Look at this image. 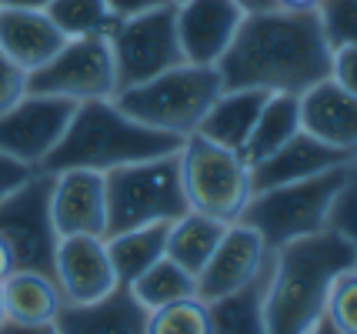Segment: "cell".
Here are the masks:
<instances>
[{
    "mask_svg": "<svg viewBox=\"0 0 357 334\" xmlns=\"http://www.w3.org/2000/svg\"><path fill=\"white\" fill-rule=\"evenodd\" d=\"M181 151V147H177ZM174 154L134 160L104 174L107 191V238L144 224H171L187 214L181 164Z\"/></svg>",
    "mask_w": 357,
    "mask_h": 334,
    "instance_id": "8992f818",
    "label": "cell"
},
{
    "mask_svg": "<svg viewBox=\"0 0 357 334\" xmlns=\"http://www.w3.org/2000/svg\"><path fill=\"white\" fill-rule=\"evenodd\" d=\"M44 14L57 24L63 37L110 33L117 27V17L110 14L107 0H47Z\"/></svg>",
    "mask_w": 357,
    "mask_h": 334,
    "instance_id": "4316f807",
    "label": "cell"
},
{
    "mask_svg": "<svg viewBox=\"0 0 357 334\" xmlns=\"http://www.w3.org/2000/svg\"><path fill=\"white\" fill-rule=\"evenodd\" d=\"M24 94H27V70H20V67L0 50V114L10 111Z\"/></svg>",
    "mask_w": 357,
    "mask_h": 334,
    "instance_id": "1f68e13d",
    "label": "cell"
},
{
    "mask_svg": "<svg viewBox=\"0 0 357 334\" xmlns=\"http://www.w3.org/2000/svg\"><path fill=\"white\" fill-rule=\"evenodd\" d=\"M0 294L3 314L14 324H50L63 308L57 281L37 271H10L0 281Z\"/></svg>",
    "mask_w": 357,
    "mask_h": 334,
    "instance_id": "44dd1931",
    "label": "cell"
},
{
    "mask_svg": "<svg viewBox=\"0 0 357 334\" xmlns=\"http://www.w3.org/2000/svg\"><path fill=\"white\" fill-rule=\"evenodd\" d=\"M0 241L14 257V271H37L54 278L57 227L50 218V174L33 171L20 188L0 201Z\"/></svg>",
    "mask_w": 357,
    "mask_h": 334,
    "instance_id": "9c48e42d",
    "label": "cell"
},
{
    "mask_svg": "<svg viewBox=\"0 0 357 334\" xmlns=\"http://www.w3.org/2000/svg\"><path fill=\"white\" fill-rule=\"evenodd\" d=\"M357 264L334 274L324 298V318L344 334H357Z\"/></svg>",
    "mask_w": 357,
    "mask_h": 334,
    "instance_id": "f546056e",
    "label": "cell"
},
{
    "mask_svg": "<svg viewBox=\"0 0 357 334\" xmlns=\"http://www.w3.org/2000/svg\"><path fill=\"white\" fill-rule=\"evenodd\" d=\"M47 0H0V10H44Z\"/></svg>",
    "mask_w": 357,
    "mask_h": 334,
    "instance_id": "8d00e7d4",
    "label": "cell"
},
{
    "mask_svg": "<svg viewBox=\"0 0 357 334\" xmlns=\"http://www.w3.org/2000/svg\"><path fill=\"white\" fill-rule=\"evenodd\" d=\"M130 294L137 298L147 311H157L164 304H174V301H184V298H197V278L184 271L177 261L164 255L157 264L140 274L137 281H130Z\"/></svg>",
    "mask_w": 357,
    "mask_h": 334,
    "instance_id": "484cf974",
    "label": "cell"
},
{
    "mask_svg": "<svg viewBox=\"0 0 357 334\" xmlns=\"http://www.w3.org/2000/svg\"><path fill=\"white\" fill-rule=\"evenodd\" d=\"M10 271H14V257H10V251H7V244L0 241V281H3Z\"/></svg>",
    "mask_w": 357,
    "mask_h": 334,
    "instance_id": "ab89813d",
    "label": "cell"
},
{
    "mask_svg": "<svg viewBox=\"0 0 357 334\" xmlns=\"http://www.w3.org/2000/svg\"><path fill=\"white\" fill-rule=\"evenodd\" d=\"M0 334H61L57 324H14V321H3L0 324Z\"/></svg>",
    "mask_w": 357,
    "mask_h": 334,
    "instance_id": "d590c367",
    "label": "cell"
},
{
    "mask_svg": "<svg viewBox=\"0 0 357 334\" xmlns=\"http://www.w3.org/2000/svg\"><path fill=\"white\" fill-rule=\"evenodd\" d=\"M224 91L218 67L201 64H177L157 77L124 87L114 94L117 111H124L130 121L144 128L164 130L171 137H190L207 107L214 104Z\"/></svg>",
    "mask_w": 357,
    "mask_h": 334,
    "instance_id": "5b68a950",
    "label": "cell"
},
{
    "mask_svg": "<svg viewBox=\"0 0 357 334\" xmlns=\"http://www.w3.org/2000/svg\"><path fill=\"white\" fill-rule=\"evenodd\" d=\"M227 231V224L218 218H207L201 211H187L177 221H171L167 231V257L177 261L184 271H190L194 278L204 271V264L211 261L214 248L220 244Z\"/></svg>",
    "mask_w": 357,
    "mask_h": 334,
    "instance_id": "cb8c5ba5",
    "label": "cell"
},
{
    "mask_svg": "<svg viewBox=\"0 0 357 334\" xmlns=\"http://www.w3.org/2000/svg\"><path fill=\"white\" fill-rule=\"evenodd\" d=\"M297 130H301V114H297V94H267L264 107L257 114V121H254V130H250L248 144H244V151H241V158L248 160L250 167L257 164V160L271 158L278 147L294 137Z\"/></svg>",
    "mask_w": 357,
    "mask_h": 334,
    "instance_id": "d4e9b609",
    "label": "cell"
},
{
    "mask_svg": "<svg viewBox=\"0 0 357 334\" xmlns=\"http://www.w3.org/2000/svg\"><path fill=\"white\" fill-rule=\"evenodd\" d=\"M50 218L61 238L93 234L107 238V191L97 171H61L50 174Z\"/></svg>",
    "mask_w": 357,
    "mask_h": 334,
    "instance_id": "4fadbf2b",
    "label": "cell"
},
{
    "mask_svg": "<svg viewBox=\"0 0 357 334\" xmlns=\"http://www.w3.org/2000/svg\"><path fill=\"white\" fill-rule=\"evenodd\" d=\"M331 54L314 10H257L244 14L231 47L218 61L224 91L250 87L267 94H301L331 77Z\"/></svg>",
    "mask_w": 357,
    "mask_h": 334,
    "instance_id": "6da1fadb",
    "label": "cell"
},
{
    "mask_svg": "<svg viewBox=\"0 0 357 334\" xmlns=\"http://www.w3.org/2000/svg\"><path fill=\"white\" fill-rule=\"evenodd\" d=\"M177 164L190 211H201L224 224H234L241 218L254 191H250V164L237 151L190 134L181 141Z\"/></svg>",
    "mask_w": 357,
    "mask_h": 334,
    "instance_id": "52a82bcc",
    "label": "cell"
},
{
    "mask_svg": "<svg viewBox=\"0 0 357 334\" xmlns=\"http://www.w3.org/2000/svg\"><path fill=\"white\" fill-rule=\"evenodd\" d=\"M267 257H271V251H267V244L250 224H227V231L214 248L211 261L197 274V298L201 301H218L224 294L244 287L267 264Z\"/></svg>",
    "mask_w": 357,
    "mask_h": 334,
    "instance_id": "9a60e30c",
    "label": "cell"
},
{
    "mask_svg": "<svg viewBox=\"0 0 357 334\" xmlns=\"http://www.w3.org/2000/svg\"><path fill=\"white\" fill-rule=\"evenodd\" d=\"M317 0H274V7H284V10H314Z\"/></svg>",
    "mask_w": 357,
    "mask_h": 334,
    "instance_id": "f35d334b",
    "label": "cell"
},
{
    "mask_svg": "<svg viewBox=\"0 0 357 334\" xmlns=\"http://www.w3.org/2000/svg\"><path fill=\"white\" fill-rule=\"evenodd\" d=\"M267 271H271V257L244 287H237V291L224 294L218 301H207L211 334H267V324H264Z\"/></svg>",
    "mask_w": 357,
    "mask_h": 334,
    "instance_id": "7402d4cb",
    "label": "cell"
},
{
    "mask_svg": "<svg viewBox=\"0 0 357 334\" xmlns=\"http://www.w3.org/2000/svg\"><path fill=\"white\" fill-rule=\"evenodd\" d=\"M177 147H181V137L130 121L124 111H117L114 100H84L74 107V117L63 130L61 144L47 154L37 171L61 174V171L80 167V171L107 174L114 167H124L134 160L174 154Z\"/></svg>",
    "mask_w": 357,
    "mask_h": 334,
    "instance_id": "3957f363",
    "label": "cell"
},
{
    "mask_svg": "<svg viewBox=\"0 0 357 334\" xmlns=\"http://www.w3.org/2000/svg\"><path fill=\"white\" fill-rule=\"evenodd\" d=\"M167 231H171V224H144V227H130V231L104 238L107 257L121 284L137 281L151 264H157L167 255Z\"/></svg>",
    "mask_w": 357,
    "mask_h": 334,
    "instance_id": "603a6c76",
    "label": "cell"
},
{
    "mask_svg": "<svg viewBox=\"0 0 357 334\" xmlns=\"http://www.w3.org/2000/svg\"><path fill=\"white\" fill-rule=\"evenodd\" d=\"M244 14H257V10H271L274 7V0H234Z\"/></svg>",
    "mask_w": 357,
    "mask_h": 334,
    "instance_id": "74e56055",
    "label": "cell"
},
{
    "mask_svg": "<svg viewBox=\"0 0 357 334\" xmlns=\"http://www.w3.org/2000/svg\"><path fill=\"white\" fill-rule=\"evenodd\" d=\"M31 174H33V167L20 164V160H14L10 154H3V151H0V201L14 191V188H20Z\"/></svg>",
    "mask_w": 357,
    "mask_h": 334,
    "instance_id": "836d02e7",
    "label": "cell"
},
{
    "mask_svg": "<svg viewBox=\"0 0 357 334\" xmlns=\"http://www.w3.org/2000/svg\"><path fill=\"white\" fill-rule=\"evenodd\" d=\"M267 91H250V87H237V91H220V97L207 107V114L197 124V137L211 144H220L227 151H244L254 121L264 107Z\"/></svg>",
    "mask_w": 357,
    "mask_h": 334,
    "instance_id": "ffe728a7",
    "label": "cell"
},
{
    "mask_svg": "<svg viewBox=\"0 0 357 334\" xmlns=\"http://www.w3.org/2000/svg\"><path fill=\"white\" fill-rule=\"evenodd\" d=\"M314 17L331 50L357 44V0H317Z\"/></svg>",
    "mask_w": 357,
    "mask_h": 334,
    "instance_id": "f1b7e54d",
    "label": "cell"
},
{
    "mask_svg": "<svg viewBox=\"0 0 357 334\" xmlns=\"http://www.w3.org/2000/svg\"><path fill=\"white\" fill-rule=\"evenodd\" d=\"M324 231L357 241V177L351 181V184H344L341 191H337V197L331 201Z\"/></svg>",
    "mask_w": 357,
    "mask_h": 334,
    "instance_id": "4dcf8cb0",
    "label": "cell"
},
{
    "mask_svg": "<svg viewBox=\"0 0 357 334\" xmlns=\"http://www.w3.org/2000/svg\"><path fill=\"white\" fill-rule=\"evenodd\" d=\"M147 334H211L207 301L184 298V301L157 308L147 314Z\"/></svg>",
    "mask_w": 357,
    "mask_h": 334,
    "instance_id": "83f0119b",
    "label": "cell"
},
{
    "mask_svg": "<svg viewBox=\"0 0 357 334\" xmlns=\"http://www.w3.org/2000/svg\"><path fill=\"white\" fill-rule=\"evenodd\" d=\"M74 107L77 104L63 97L24 94L10 111L0 114V151L37 171L47 154L61 144Z\"/></svg>",
    "mask_w": 357,
    "mask_h": 334,
    "instance_id": "8fae6325",
    "label": "cell"
},
{
    "mask_svg": "<svg viewBox=\"0 0 357 334\" xmlns=\"http://www.w3.org/2000/svg\"><path fill=\"white\" fill-rule=\"evenodd\" d=\"M244 20V10L234 0H184L174 7L177 44L187 64L218 67L224 50Z\"/></svg>",
    "mask_w": 357,
    "mask_h": 334,
    "instance_id": "7c38bea8",
    "label": "cell"
},
{
    "mask_svg": "<svg viewBox=\"0 0 357 334\" xmlns=\"http://www.w3.org/2000/svg\"><path fill=\"white\" fill-rule=\"evenodd\" d=\"M7 321V314H3V294H0V324Z\"/></svg>",
    "mask_w": 357,
    "mask_h": 334,
    "instance_id": "b9f144b4",
    "label": "cell"
},
{
    "mask_svg": "<svg viewBox=\"0 0 357 334\" xmlns=\"http://www.w3.org/2000/svg\"><path fill=\"white\" fill-rule=\"evenodd\" d=\"M164 3H171V7H177V3H184V0H164Z\"/></svg>",
    "mask_w": 357,
    "mask_h": 334,
    "instance_id": "7bdbcfd3",
    "label": "cell"
},
{
    "mask_svg": "<svg viewBox=\"0 0 357 334\" xmlns=\"http://www.w3.org/2000/svg\"><path fill=\"white\" fill-rule=\"evenodd\" d=\"M63 40L67 37L44 10H0V50L27 74L44 67Z\"/></svg>",
    "mask_w": 357,
    "mask_h": 334,
    "instance_id": "d6986e66",
    "label": "cell"
},
{
    "mask_svg": "<svg viewBox=\"0 0 357 334\" xmlns=\"http://www.w3.org/2000/svg\"><path fill=\"white\" fill-rule=\"evenodd\" d=\"M147 314L130 287L117 284L91 304H63L54 324L61 334H147Z\"/></svg>",
    "mask_w": 357,
    "mask_h": 334,
    "instance_id": "ac0fdd59",
    "label": "cell"
},
{
    "mask_svg": "<svg viewBox=\"0 0 357 334\" xmlns=\"http://www.w3.org/2000/svg\"><path fill=\"white\" fill-rule=\"evenodd\" d=\"M357 151H341V147H331V144L317 141L311 134L297 130L291 141L278 147L271 158L257 160L250 167V191H267V188H278V184H291V181H304V177L324 174L331 167H341L351 164Z\"/></svg>",
    "mask_w": 357,
    "mask_h": 334,
    "instance_id": "e0dca14e",
    "label": "cell"
},
{
    "mask_svg": "<svg viewBox=\"0 0 357 334\" xmlns=\"http://www.w3.org/2000/svg\"><path fill=\"white\" fill-rule=\"evenodd\" d=\"M27 94L63 97V100H114L117 94V64L107 33L67 37L63 47L27 74Z\"/></svg>",
    "mask_w": 357,
    "mask_h": 334,
    "instance_id": "ba28073f",
    "label": "cell"
},
{
    "mask_svg": "<svg viewBox=\"0 0 357 334\" xmlns=\"http://www.w3.org/2000/svg\"><path fill=\"white\" fill-rule=\"evenodd\" d=\"M307 334H344V331H337V328H334V324H331V321L324 318V314H321V318L314 321V328Z\"/></svg>",
    "mask_w": 357,
    "mask_h": 334,
    "instance_id": "60d3db41",
    "label": "cell"
},
{
    "mask_svg": "<svg viewBox=\"0 0 357 334\" xmlns=\"http://www.w3.org/2000/svg\"><path fill=\"white\" fill-rule=\"evenodd\" d=\"M54 281L61 287L63 304H91L121 284L107 257V244L93 234H74L57 241Z\"/></svg>",
    "mask_w": 357,
    "mask_h": 334,
    "instance_id": "5bb4252c",
    "label": "cell"
},
{
    "mask_svg": "<svg viewBox=\"0 0 357 334\" xmlns=\"http://www.w3.org/2000/svg\"><path fill=\"white\" fill-rule=\"evenodd\" d=\"M357 264V241L317 231L271 251L264 287L267 334H307L324 314L327 287L334 274Z\"/></svg>",
    "mask_w": 357,
    "mask_h": 334,
    "instance_id": "7a4b0ae2",
    "label": "cell"
},
{
    "mask_svg": "<svg viewBox=\"0 0 357 334\" xmlns=\"http://www.w3.org/2000/svg\"><path fill=\"white\" fill-rule=\"evenodd\" d=\"M107 37L114 47V64H117V91L144 84L177 64H187L181 44H177L171 3L117 20V27Z\"/></svg>",
    "mask_w": 357,
    "mask_h": 334,
    "instance_id": "30bf717a",
    "label": "cell"
},
{
    "mask_svg": "<svg viewBox=\"0 0 357 334\" xmlns=\"http://www.w3.org/2000/svg\"><path fill=\"white\" fill-rule=\"evenodd\" d=\"M297 114H301V130L317 141L357 151V94L344 91L331 77L311 84L307 91L297 94Z\"/></svg>",
    "mask_w": 357,
    "mask_h": 334,
    "instance_id": "2e32d148",
    "label": "cell"
},
{
    "mask_svg": "<svg viewBox=\"0 0 357 334\" xmlns=\"http://www.w3.org/2000/svg\"><path fill=\"white\" fill-rule=\"evenodd\" d=\"M164 0H107L110 14L117 17V20H124V17H134V14H144V10H151V7H160Z\"/></svg>",
    "mask_w": 357,
    "mask_h": 334,
    "instance_id": "e575fe53",
    "label": "cell"
},
{
    "mask_svg": "<svg viewBox=\"0 0 357 334\" xmlns=\"http://www.w3.org/2000/svg\"><path fill=\"white\" fill-rule=\"evenodd\" d=\"M354 177L357 171L354 160H351L341 167H331L324 174L278 184V188H267V191H254L237 221L250 224L267 244V251H278L291 241L311 238L317 231H324L331 201Z\"/></svg>",
    "mask_w": 357,
    "mask_h": 334,
    "instance_id": "277c9868",
    "label": "cell"
},
{
    "mask_svg": "<svg viewBox=\"0 0 357 334\" xmlns=\"http://www.w3.org/2000/svg\"><path fill=\"white\" fill-rule=\"evenodd\" d=\"M331 80L341 84L344 91H354L357 94V44L337 47L331 54Z\"/></svg>",
    "mask_w": 357,
    "mask_h": 334,
    "instance_id": "d6a6232c",
    "label": "cell"
}]
</instances>
